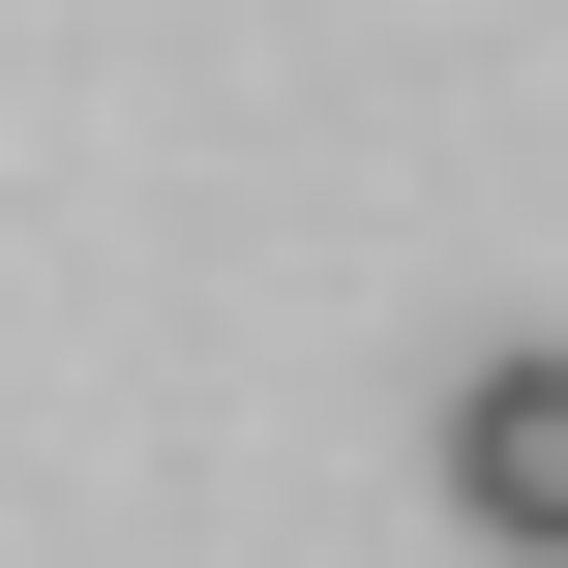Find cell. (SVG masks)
<instances>
[{
	"label": "cell",
	"instance_id": "6da1fadb",
	"mask_svg": "<svg viewBox=\"0 0 568 568\" xmlns=\"http://www.w3.org/2000/svg\"><path fill=\"white\" fill-rule=\"evenodd\" d=\"M449 509H479L509 568H568V329H539V359H479V389H449Z\"/></svg>",
	"mask_w": 568,
	"mask_h": 568
}]
</instances>
